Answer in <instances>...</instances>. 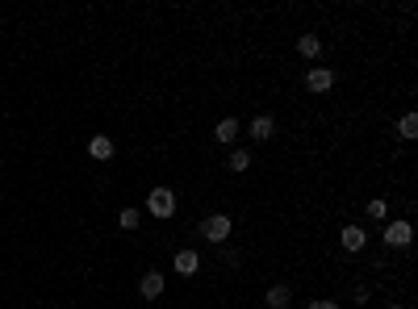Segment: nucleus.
Segmentation results:
<instances>
[{
  "label": "nucleus",
  "mask_w": 418,
  "mask_h": 309,
  "mask_svg": "<svg viewBox=\"0 0 418 309\" xmlns=\"http://www.w3.org/2000/svg\"><path fill=\"white\" fill-rule=\"evenodd\" d=\"M264 305H268V309H289V305H293V288H289V284H272L268 297H264Z\"/></svg>",
  "instance_id": "1a4fd4ad"
},
{
  "label": "nucleus",
  "mask_w": 418,
  "mask_h": 309,
  "mask_svg": "<svg viewBox=\"0 0 418 309\" xmlns=\"http://www.w3.org/2000/svg\"><path fill=\"white\" fill-rule=\"evenodd\" d=\"M88 154H92L96 163L113 159V138H109V134H92V142H88Z\"/></svg>",
  "instance_id": "6e6552de"
},
{
  "label": "nucleus",
  "mask_w": 418,
  "mask_h": 309,
  "mask_svg": "<svg viewBox=\"0 0 418 309\" xmlns=\"http://www.w3.org/2000/svg\"><path fill=\"white\" fill-rule=\"evenodd\" d=\"M226 168H230L234 176H243V172L251 168V150H243V146H234V150H230V159H226Z\"/></svg>",
  "instance_id": "ddd939ff"
},
{
  "label": "nucleus",
  "mask_w": 418,
  "mask_h": 309,
  "mask_svg": "<svg viewBox=\"0 0 418 309\" xmlns=\"http://www.w3.org/2000/svg\"><path fill=\"white\" fill-rule=\"evenodd\" d=\"M305 309H339V301H309Z\"/></svg>",
  "instance_id": "f3484780"
},
{
  "label": "nucleus",
  "mask_w": 418,
  "mask_h": 309,
  "mask_svg": "<svg viewBox=\"0 0 418 309\" xmlns=\"http://www.w3.org/2000/svg\"><path fill=\"white\" fill-rule=\"evenodd\" d=\"M214 138H218L222 146H234V142H239V122H234V117H222V122L214 126Z\"/></svg>",
  "instance_id": "f8f14e48"
},
{
  "label": "nucleus",
  "mask_w": 418,
  "mask_h": 309,
  "mask_svg": "<svg viewBox=\"0 0 418 309\" xmlns=\"http://www.w3.org/2000/svg\"><path fill=\"white\" fill-rule=\"evenodd\" d=\"M172 268H176L180 276H197V272H201V255H197V251H180Z\"/></svg>",
  "instance_id": "9b49d317"
},
{
  "label": "nucleus",
  "mask_w": 418,
  "mask_h": 309,
  "mask_svg": "<svg viewBox=\"0 0 418 309\" xmlns=\"http://www.w3.org/2000/svg\"><path fill=\"white\" fill-rule=\"evenodd\" d=\"M368 218H373V222H385V218H389V201H381V196L368 201Z\"/></svg>",
  "instance_id": "dca6fc26"
},
{
  "label": "nucleus",
  "mask_w": 418,
  "mask_h": 309,
  "mask_svg": "<svg viewBox=\"0 0 418 309\" xmlns=\"http://www.w3.org/2000/svg\"><path fill=\"white\" fill-rule=\"evenodd\" d=\"M164 288H168V280H164V272H160V268H151V272L138 280V293H142L146 301H160V297H164Z\"/></svg>",
  "instance_id": "39448f33"
},
{
  "label": "nucleus",
  "mask_w": 418,
  "mask_h": 309,
  "mask_svg": "<svg viewBox=\"0 0 418 309\" xmlns=\"http://www.w3.org/2000/svg\"><path fill=\"white\" fill-rule=\"evenodd\" d=\"M247 134H251L255 142H268V138L276 134V117H272V113H255V122L247 126Z\"/></svg>",
  "instance_id": "423d86ee"
},
{
  "label": "nucleus",
  "mask_w": 418,
  "mask_h": 309,
  "mask_svg": "<svg viewBox=\"0 0 418 309\" xmlns=\"http://www.w3.org/2000/svg\"><path fill=\"white\" fill-rule=\"evenodd\" d=\"M146 214L151 218H160V222H168V218H176V192L172 188H151L146 192Z\"/></svg>",
  "instance_id": "f257e3e1"
},
{
  "label": "nucleus",
  "mask_w": 418,
  "mask_h": 309,
  "mask_svg": "<svg viewBox=\"0 0 418 309\" xmlns=\"http://www.w3.org/2000/svg\"><path fill=\"white\" fill-rule=\"evenodd\" d=\"M339 242H343V251H351V255H360L364 247H368V234H364V226H343V234H339Z\"/></svg>",
  "instance_id": "0eeeda50"
},
{
  "label": "nucleus",
  "mask_w": 418,
  "mask_h": 309,
  "mask_svg": "<svg viewBox=\"0 0 418 309\" xmlns=\"http://www.w3.org/2000/svg\"><path fill=\"white\" fill-rule=\"evenodd\" d=\"M305 88H309L314 96L331 92V88H335V71H331V67H309V71H305Z\"/></svg>",
  "instance_id": "20e7f679"
},
{
  "label": "nucleus",
  "mask_w": 418,
  "mask_h": 309,
  "mask_svg": "<svg viewBox=\"0 0 418 309\" xmlns=\"http://www.w3.org/2000/svg\"><path fill=\"white\" fill-rule=\"evenodd\" d=\"M297 55H301V59H318V55H322V38H318V34H301V38H297Z\"/></svg>",
  "instance_id": "9d476101"
},
{
  "label": "nucleus",
  "mask_w": 418,
  "mask_h": 309,
  "mask_svg": "<svg viewBox=\"0 0 418 309\" xmlns=\"http://www.w3.org/2000/svg\"><path fill=\"white\" fill-rule=\"evenodd\" d=\"M381 238H385V247H389V251H393V247H397V251H406V247H410V238H414V226H410L406 218H397V222H385Z\"/></svg>",
  "instance_id": "7ed1b4c3"
},
{
  "label": "nucleus",
  "mask_w": 418,
  "mask_h": 309,
  "mask_svg": "<svg viewBox=\"0 0 418 309\" xmlns=\"http://www.w3.org/2000/svg\"><path fill=\"white\" fill-rule=\"evenodd\" d=\"M138 222H142V214H138V209H130V205L118 214V226H122V230H138Z\"/></svg>",
  "instance_id": "2eb2a0df"
},
{
  "label": "nucleus",
  "mask_w": 418,
  "mask_h": 309,
  "mask_svg": "<svg viewBox=\"0 0 418 309\" xmlns=\"http://www.w3.org/2000/svg\"><path fill=\"white\" fill-rule=\"evenodd\" d=\"M230 234H234V222H230L226 214H209V218L201 222V238H205V242H214V247H226Z\"/></svg>",
  "instance_id": "f03ea898"
},
{
  "label": "nucleus",
  "mask_w": 418,
  "mask_h": 309,
  "mask_svg": "<svg viewBox=\"0 0 418 309\" xmlns=\"http://www.w3.org/2000/svg\"><path fill=\"white\" fill-rule=\"evenodd\" d=\"M397 138H406V142L418 138V113H406V117L397 122Z\"/></svg>",
  "instance_id": "4468645a"
},
{
  "label": "nucleus",
  "mask_w": 418,
  "mask_h": 309,
  "mask_svg": "<svg viewBox=\"0 0 418 309\" xmlns=\"http://www.w3.org/2000/svg\"><path fill=\"white\" fill-rule=\"evenodd\" d=\"M389 309H402V305H389Z\"/></svg>",
  "instance_id": "a211bd4d"
}]
</instances>
